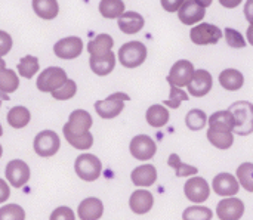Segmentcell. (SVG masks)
<instances>
[{
  "mask_svg": "<svg viewBox=\"0 0 253 220\" xmlns=\"http://www.w3.org/2000/svg\"><path fill=\"white\" fill-rule=\"evenodd\" d=\"M144 24H145V21H144L142 15H139L138 12H125L119 18V28L125 34L139 33L144 28Z\"/></svg>",
  "mask_w": 253,
  "mask_h": 220,
  "instance_id": "603a6c76",
  "label": "cell"
},
{
  "mask_svg": "<svg viewBox=\"0 0 253 220\" xmlns=\"http://www.w3.org/2000/svg\"><path fill=\"white\" fill-rule=\"evenodd\" d=\"M49 220H76V216L70 207H58L52 212Z\"/></svg>",
  "mask_w": 253,
  "mask_h": 220,
  "instance_id": "ab89813d",
  "label": "cell"
},
{
  "mask_svg": "<svg viewBox=\"0 0 253 220\" xmlns=\"http://www.w3.org/2000/svg\"><path fill=\"white\" fill-rule=\"evenodd\" d=\"M113 46H114V40L111 36L98 34L93 40L89 41L87 52L90 53V56H99V55H105V53L111 52Z\"/></svg>",
  "mask_w": 253,
  "mask_h": 220,
  "instance_id": "d4e9b609",
  "label": "cell"
},
{
  "mask_svg": "<svg viewBox=\"0 0 253 220\" xmlns=\"http://www.w3.org/2000/svg\"><path fill=\"white\" fill-rule=\"evenodd\" d=\"M145 118L151 127H163L169 121V110H166L163 105H159V104L151 105L147 110Z\"/></svg>",
  "mask_w": 253,
  "mask_h": 220,
  "instance_id": "484cf974",
  "label": "cell"
},
{
  "mask_svg": "<svg viewBox=\"0 0 253 220\" xmlns=\"http://www.w3.org/2000/svg\"><path fill=\"white\" fill-rule=\"evenodd\" d=\"M74 169L77 176L82 181L86 182H93L101 176L102 172V163L98 157L93 154H82L76 158Z\"/></svg>",
  "mask_w": 253,
  "mask_h": 220,
  "instance_id": "5b68a950",
  "label": "cell"
},
{
  "mask_svg": "<svg viewBox=\"0 0 253 220\" xmlns=\"http://www.w3.org/2000/svg\"><path fill=\"white\" fill-rule=\"evenodd\" d=\"M168 164L170 166V169H175V173L178 178H188L199 172V169H196L194 166H188V164L182 163L181 158L178 157V154H170Z\"/></svg>",
  "mask_w": 253,
  "mask_h": 220,
  "instance_id": "f546056e",
  "label": "cell"
},
{
  "mask_svg": "<svg viewBox=\"0 0 253 220\" xmlns=\"http://www.w3.org/2000/svg\"><path fill=\"white\" fill-rule=\"evenodd\" d=\"M34 152L39 157L47 158V157H53L59 147H61V141L58 133H55L53 130H43L40 133H37V136L34 138Z\"/></svg>",
  "mask_w": 253,
  "mask_h": 220,
  "instance_id": "ba28073f",
  "label": "cell"
},
{
  "mask_svg": "<svg viewBox=\"0 0 253 220\" xmlns=\"http://www.w3.org/2000/svg\"><path fill=\"white\" fill-rule=\"evenodd\" d=\"M1 154H3V148H1V145H0V157H1Z\"/></svg>",
  "mask_w": 253,
  "mask_h": 220,
  "instance_id": "f907efd6",
  "label": "cell"
},
{
  "mask_svg": "<svg viewBox=\"0 0 253 220\" xmlns=\"http://www.w3.org/2000/svg\"><path fill=\"white\" fill-rule=\"evenodd\" d=\"M212 186H213V191L221 197L236 195L240 189L239 181L230 173H219L218 176H215Z\"/></svg>",
  "mask_w": 253,
  "mask_h": 220,
  "instance_id": "ac0fdd59",
  "label": "cell"
},
{
  "mask_svg": "<svg viewBox=\"0 0 253 220\" xmlns=\"http://www.w3.org/2000/svg\"><path fill=\"white\" fill-rule=\"evenodd\" d=\"M4 68H6V62L0 58V71H3Z\"/></svg>",
  "mask_w": 253,
  "mask_h": 220,
  "instance_id": "c3c4849f",
  "label": "cell"
},
{
  "mask_svg": "<svg viewBox=\"0 0 253 220\" xmlns=\"http://www.w3.org/2000/svg\"><path fill=\"white\" fill-rule=\"evenodd\" d=\"M194 65L187 61V59H181L178 62H175L169 71V75H168V81L170 84V87H184V86H188L193 75H194Z\"/></svg>",
  "mask_w": 253,
  "mask_h": 220,
  "instance_id": "9c48e42d",
  "label": "cell"
},
{
  "mask_svg": "<svg viewBox=\"0 0 253 220\" xmlns=\"http://www.w3.org/2000/svg\"><path fill=\"white\" fill-rule=\"evenodd\" d=\"M9 99H10V98H9V96H7L6 93L0 92V105H1V102H3V101H9Z\"/></svg>",
  "mask_w": 253,
  "mask_h": 220,
  "instance_id": "7dc6e473",
  "label": "cell"
},
{
  "mask_svg": "<svg viewBox=\"0 0 253 220\" xmlns=\"http://www.w3.org/2000/svg\"><path fill=\"white\" fill-rule=\"evenodd\" d=\"M219 83H221V86L224 89L234 92V90L242 89V86L245 84V77L239 70L228 68V70H224L219 74Z\"/></svg>",
  "mask_w": 253,
  "mask_h": 220,
  "instance_id": "cb8c5ba5",
  "label": "cell"
},
{
  "mask_svg": "<svg viewBox=\"0 0 253 220\" xmlns=\"http://www.w3.org/2000/svg\"><path fill=\"white\" fill-rule=\"evenodd\" d=\"M99 12L104 18H120L125 13V3L120 0H102L99 1Z\"/></svg>",
  "mask_w": 253,
  "mask_h": 220,
  "instance_id": "f1b7e54d",
  "label": "cell"
},
{
  "mask_svg": "<svg viewBox=\"0 0 253 220\" xmlns=\"http://www.w3.org/2000/svg\"><path fill=\"white\" fill-rule=\"evenodd\" d=\"M130 179L136 186H151L157 181V170L153 164H144L132 172Z\"/></svg>",
  "mask_w": 253,
  "mask_h": 220,
  "instance_id": "7402d4cb",
  "label": "cell"
},
{
  "mask_svg": "<svg viewBox=\"0 0 253 220\" xmlns=\"http://www.w3.org/2000/svg\"><path fill=\"white\" fill-rule=\"evenodd\" d=\"M92 117L84 110H76L70 114L62 132L67 142L76 149H89L93 145V136L89 132L92 127Z\"/></svg>",
  "mask_w": 253,
  "mask_h": 220,
  "instance_id": "6da1fadb",
  "label": "cell"
},
{
  "mask_svg": "<svg viewBox=\"0 0 253 220\" xmlns=\"http://www.w3.org/2000/svg\"><path fill=\"white\" fill-rule=\"evenodd\" d=\"M153 204H154V198H153V194L145 191V189H138L135 191L130 198H129V206H130V210L135 213V215H145L148 213L151 209H153Z\"/></svg>",
  "mask_w": 253,
  "mask_h": 220,
  "instance_id": "d6986e66",
  "label": "cell"
},
{
  "mask_svg": "<svg viewBox=\"0 0 253 220\" xmlns=\"http://www.w3.org/2000/svg\"><path fill=\"white\" fill-rule=\"evenodd\" d=\"M190 37H191L193 43H196L199 46L216 44L222 37V31L219 30V27L205 22V24L193 27L191 33H190Z\"/></svg>",
  "mask_w": 253,
  "mask_h": 220,
  "instance_id": "30bf717a",
  "label": "cell"
},
{
  "mask_svg": "<svg viewBox=\"0 0 253 220\" xmlns=\"http://www.w3.org/2000/svg\"><path fill=\"white\" fill-rule=\"evenodd\" d=\"M10 49H12V37H10V34L0 30V58L7 55Z\"/></svg>",
  "mask_w": 253,
  "mask_h": 220,
  "instance_id": "60d3db41",
  "label": "cell"
},
{
  "mask_svg": "<svg viewBox=\"0 0 253 220\" xmlns=\"http://www.w3.org/2000/svg\"><path fill=\"white\" fill-rule=\"evenodd\" d=\"M211 4V1H184V4L179 9V19L185 25H194L199 21L205 18L206 7Z\"/></svg>",
  "mask_w": 253,
  "mask_h": 220,
  "instance_id": "5bb4252c",
  "label": "cell"
},
{
  "mask_svg": "<svg viewBox=\"0 0 253 220\" xmlns=\"http://www.w3.org/2000/svg\"><path fill=\"white\" fill-rule=\"evenodd\" d=\"M224 34H225V38H227L228 46H231V47H234V49H242V47L246 46L245 37H243L242 33H239L237 30L227 27L225 31H224Z\"/></svg>",
  "mask_w": 253,
  "mask_h": 220,
  "instance_id": "74e56055",
  "label": "cell"
},
{
  "mask_svg": "<svg viewBox=\"0 0 253 220\" xmlns=\"http://www.w3.org/2000/svg\"><path fill=\"white\" fill-rule=\"evenodd\" d=\"M234 117V133L240 136H248L253 133V104L248 101H237L230 107Z\"/></svg>",
  "mask_w": 253,
  "mask_h": 220,
  "instance_id": "3957f363",
  "label": "cell"
},
{
  "mask_svg": "<svg viewBox=\"0 0 253 220\" xmlns=\"http://www.w3.org/2000/svg\"><path fill=\"white\" fill-rule=\"evenodd\" d=\"M184 4V0H176V1H168V0H162V6L169 10V12H175L176 9H181V6Z\"/></svg>",
  "mask_w": 253,
  "mask_h": 220,
  "instance_id": "7bdbcfd3",
  "label": "cell"
},
{
  "mask_svg": "<svg viewBox=\"0 0 253 220\" xmlns=\"http://www.w3.org/2000/svg\"><path fill=\"white\" fill-rule=\"evenodd\" d=\"M129 99L130 98L126 93H122V92L113 93L107 99L95 102V111L104 120L116 118L125 110V101H129Z\"/></svg>",
  "mask_w": 253,
  "mask_h": 220,
  "instance_id": "8992f818",
  "label": "cell"
},
{
  "mask_svg": "<svg viewBox=\"0 0 253 220\" xmlns=\"http://www.w3.org/2000/svg\"><path fill=\"white\" fill-rule=\"evenodd\" d=\"M184 192H185V197H187L191 203H194V204H202V203H205V201L209 198L211 189H209L208 182H206L203 178L194 176V178H191L190 181H187V183H185V186H184Z\"/></svg>",
  "mask_w": 253,
  "mask_h": 220,
  "instance_id": "9a60e30c",
  "label": "cell"
},
{
  "mask_svg": "<svg viewBox=\"0 0 253 220\" xmlns=\"http://www.w3.org/2000/svg\"><path fill=\"white\" fill-rule=\"evenodd\" d=\"M208 117H206V112L202 111V110H191L188 111V114L185 115V124L190 130L193 132H197V130H202L206 123H208Z\"/></svg>",
  "mask_w": 253,
  "mask_h": 220,
  "instance_id": "1f68e13d",
  "label": "cell"
},
{
  "mask_svg": "<svg viewBox=\"0 0 253 220\" xmlns=\"http://www.w3.org/2000/svg\"><path fill=\"white\" fill-rule=\"evenodd\" d=\"M248 40H249V43L253 46V25H251L248 28Z\"/></svg>",
  "mask_w": 253,
  "mask_h": 220,
  "instance_id": "f6af8a7d",
  "label": "cell"
},
{
  "mask_svg": "<svg viewBox=\"0 0 253 220\" xmlns=\"http://www.w3.org/2000/svg\"><path fill=\"white\" fill-rule=\"evenodd\" d=\"M77 213L82 220H98L104 213V204L99 198L89 197L79 204Z\"/></svg>",
  "mask_w": 253,
  "mask_h": 220,
  "instance_id": "ffe728a7",
  "label": "cell"
},
{
  "mask_svg": "<svg viewBox=\"0 0 253 220\" xmlns=\"http://www.w3.org/2000/svg\"><path fill=\"white\" fill-rule=\"evenodd\" d=\"M37 71H39V59L33 55H27L18 62V73L25 78H31Z\"/></svg>",
  "mask_w": 253,
  "mask_h": 220,
  "instance_id": "d6a6232c",
  "label": "cell"
},
{
  "mask_svg": "<svg viewBox=\"0 0 253 220\" xmlns=\"http://www.w3.org/2000/svg\"><path fill=\"white\" fill-rule=\"evenodd\" d=\"M53 52L61 59H74V58L82 55V52H83V41H82L80 37H76V36L61 38V40H58L55 43Z\"/></svg>",
  "mask_w": 253,
  "mask_h": 220,
  "instance_id": "4fadbf2b",
  "label": "cell"
},
{
  "mask_svg": "<svg viewBox=\"0 0 253 220\" xmlns=\"http://www.w3.org/2000/svg\"><path fill=\"white\" fill-rule=\"evenodd\" d=\"M130 154L136 160H150L156 155L157 152V145L156 142L148 136V135H138L130 141Z\"/></svg>",
  "mask_w": 253,
  "mask_h": 220,
  "instance_id": "8fae6325",
  "label": "cell"
},
{
  "mask_svg": "<svg viewBox=\"0 0 253 220\" xmlns=\"http://www.w3.org/2000/svg\"><path fill=\"white\" fill-rule=\"evenodd\" d=\"M245 16L251 22V25H253V0L246 1V4H245Z\"/></svg>",
  "mask_w": 253,
  "mask_h": 220,
  "instance_id": "ee69618b",
  "label": "cell"
},
{
  "mask_svg": "<svg viewBox=\"0 0 253 220\" xmlns=\"http://www.w3.org/2000/svg\"><path fill=\"white\" fill-rule=\"evenodd\" d=\"M0 220H25V212L18 204H6L0 207Z\"/></svg>",
  "mask_w": 253,
  "mask_h": 220,
  "instance_id": "d590c367",
  "label": "cell"
},
{
  "mask_svg": "<svg viewBox=\"0 0 253 220\" xmlns=\"http://www.w3.org/2000/svg\"><path fill=\"white\" fill-rule=\"evenodd\" d=\"M147 59V47L141 41L125 43L119 50V61L126 68H136Z\"/></svg>",
  "mask_w": 253,
  "mask_h": 220,
  "instance_id": "277c9868",
  "label": "cell"
},
{
  "mask_svg": "<svg viewBox=\"0 0 253 220\" xmlns=\"http://www.w3.org/2000/svg\"><path fill=\"white\" fill-rule=\"evenodd\" d=\"M9 195H10V189H9V185L0 179V204L6 203L9 200Z\"/></svg>",
  "mask_w": 253,
  "mask_h": 220,
  "instance_id": "b9f144b4",
  "label": "cell"
},
{
  "mask_svg": "<svg viewBox=\"0 0 253 220\" xmlns=\"http://www.w3.org/2000/svg\"><path fill=\"white\" fill-rule=\"evenodd\" d=\"M68 77L67 73L59 68V67H49L46 68L39 77H37V89L40 92H50L53 93L55 90H58L59 87H62L67 83Z\"/></svg>",
  "mask_w": 253,
  "mask_h": 220,
  "instance_id": "52a82bcc",
  "label": "cell"
},
{
  "mask_svg": "<svg viewBox=\"0 0 253 220\" xmlns=\"http://www.w3.org/2000/svg\"><path fill=\"white\" fill-rule=\"evenodd\" d=\"M221 3H222L224 6H227V7H228V6H231V7H234V6H237V4H239L240 1L237 0V1H231V3H228V1H225V0H221Z\"/></svg>",
  "mask_w": 253,
  "mask_h": 220,
  "instance_id": "bcb514c9",
  "label": "cell"
},
{
  "mask_svg": "<svg viewBox=\"0 0 253 220\" xmlns=\"http://www.w3.org/2000/svg\"><path fill=\"white\" fill-rule=\"evenodd\" d=\"M213 213L211 209L203 206H193L184 210L182 220H212Z\"/></svg>",
  "mask_w": 253,
  "mask_h": 220,
  "instance_id": "e575fe53",
  "label": "cell"
},
{
  "mask_svg": "<svg viewBox=\"0 0 253 220\" xmlns=\"http://www.w3.org/2000/svg\"><path fill=\"white\" fill-rule=\"evenodd\" d=\"M237 181L242 183V186L248 191L253 192V164L252 163H243L237 169Z\"/></svg>",
  "mask_w": 253,
  "mask_h": 220,
  "instance_id": "836d02e7",
  "label": "cell"
},
{
  "mask_svg": "<svg viewBox=\"0 0 253 220\" xmlns=\"http://www.w3.org/2000/svg\"><path fill=\"white\" fill-rule=\"evenodd\" d=\"M30 167L22 160H12L6 166V179L13 188H22L30 181Z\"/></svg>",
  "mask_w": 253,
  "mask_h": 220,
  "instance_id": "7c38bea8",
  "label": "cell"
},
{
  "mask_svg": "<svg viewBox=\"0 0 253 220\" xmlns=\"http://www.w3.org/2000/svg\"><path fill=\"white\" fill-rule=\"evenodd\" d=\"M19 86V78L18 75L9 70V68H4L3 71H0V92L3 93H13Z\"/></svg>",
  "mask_w": 253,
  "mask_h": 220,
  "instance_id": "4dcf8cb0",
  "label": "cell"
},
{
  "mask_svg": "<svg viewBox=\"0 0 253 220\" xmlns=\"http://www.w3.org/2000/svg\"><path fill=\"white\" fill-rule=\"evenodd\" d=\"M245 213V203L239 198H225L218 203L216 215L219 220H240Z\"/></svg>",
  "mask_w": 253,
  "mask_h": 220,
  "instance_id": "2e32d148",
  "label": "cell"
},
{
  "mask_svg": "<svg viewBox=\"0 0 253 220\" xmlns=\"http://www.w3.org/2000/svg\"><path fill=\"white\" fill-rule=\"evenodd\" d=\"M89 64H90V70L96 75H108L116 67V55L111 50V52H108L105 55L90 56Z\"/></svg>",
  "mask_w": 253,
  "mask_h": 220,
  "instance_id": "44dd1931",
  "label": "cell"
},
{
  "mask_svg": "<svg viewBox=\"0 0 253 220\" xmlns=\"http://www.w3.org/2000/svg\"><path fill=\"white\" fill-rule=\"evenodd\" d=\"M77 93V84H76V81L74 80H67V83L62 86V87H59L58 90H55L53 93H52V96L56 99V101H67V99H71V98H74V95Z\"/></svg>",
  "mask_w": 253,
  "mask_h": 220,
  "instance_id": "8d00e7d4",
  "label": "cell"
},
{
  "mask_svg": "<svg viewBox=\"0 0 253 220\" xmlns=\"http://www.w3.org/2000/svg\"><path fill=\"white\" fill-rule=\"evenodd\" d=\"M3 135V129H1V124H0V136Z\"/></svg>",
  "mask_w": 253,
  "mask_h": 220,
  "instance_id": "681fc988",
  "label": "cell"
},
{
  "mask_svg": "<svg viewBox=\"0 0 253 220\" xmlns=\"http://www.w3.org/2000/svg\"><path fill=\"white\" fill-rule=\"evenodd\" d=\"M213 84V78L209 71L206 70H197L188 84V92L194 98H203L206 96Z\"/></svg>",
  "mask_w": 253,
  "mask_h": 220,
  "instance_id": "e0dca14e",
  "label": "cell"
},
{
  "mask_svg": "<svg viewBox=\"0 0 253 220\" xmlns=\"http://www.w3.org/2000/svg\"><path fill=\"white\" fill-rule=\"evenodd\" d=\"M208 141L218 149H228L234 142V117L230 110L218 111L208 120Z\"/></svg>",
  "mask_w": 253,
  "mask_h": 220,
  "instance_id": "7a4b0ae2",
  "label": "cell"
},
{
  "mask_svg": "<svg viewBox=\"0 0 253 220\" xmlns=\"http://www.w3.org/2000/svg\"><path fill=\"white\" fill-rule=\"evenodd\" d=\"M188 95L182 90V89H178V87H170V95H169V99L165 101L163 104L166 107H170L172 110H176L179 108L181 102L182 101H188Z\"/></svg>",
  "mask_w": 253,
  "mask_h": 220,
  "instance_id": "f35d334b",
  "label": "cell"
},
{
  "mask_svg": "<svg viewBox=\"0 0 253 220\" xmlns=\"http://www.w3.org/2000/svg\"><path fill=\"white\" fill-rule=\"evenodd\" d=\"M33 9L43 19H53L59 12L58 1L55 0H34Z\"/></svg>",
  "mask_w": 253,
  "mask_h": 220,
  "instance_id": "83f0119b",
  "label": "cell"
},
{
  "mask_svg": "<svg viewBox=\"0 0 253 220\" xmlns=\"http://www.w3.org/2000/svg\"><path fill=\"white\" fill-rule=\"evenodd\" d=\"M31 120V114L25 107H13L7 112V123L13 129H22L25 127Z\"/></svg>",
  "mask_w": 253,
  "mask_h": 220,
  "instance_id": "4316f807",
  "label": "cell"
}]
</instances>
